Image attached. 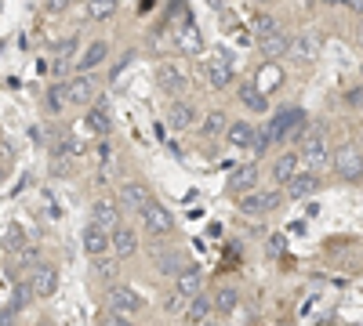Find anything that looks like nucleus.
I'll list each match as a JSON object with an SVG mask.
<instances>
[{
	"mask_svg": "<svg viewBox=\"0 0 363 326\" xmlns=\"http://www.w3.org/2000/svg\"><path fill=\"white\" fill-rule=\"evenodd\" d=\"M301 160H306V170H320L323 163H330V145H327V134L323 127H313L306 134V141H301Z\"/></svg>",
	"mask_w": 363,
	"mask_h": 326,
	"instance_id": "nucleus-1",
	"label": "nucleus"
},
{
	"mask_svg": "<svg viewBox=\"0 0 363 326\" xmlns=\"http://www.w3.org/2000/svg\"><path fill=\"white\" fill-rule=\"evenodd\" d=\"M330 163H335V174L345 177V182H359L363 177V153L356 145H342L338 153H330Z\"/></svg>",
	"mask_w": 363,
	"mask_h": 326,
	"instance_id": "nucleus-2",
	"label": "nucleus"
},
{
	"mask_svg": "<svg viewBox=\"0 0 363 326\" xmlns=\"http://www.w3.org/2000/svg\"><path fill=\"white\" fill-rule=\"evenodd\" d=\"M138 308H142V298H138L131 286H109V293H106V312H113V315H120V319H131Z\"/></svg>",
	"mask_w": 363,
	"mask_h": 326,
	"instance_id": "nucleus-3",
	"label": "nucleus"
},
{
	"mask_svg": "<svg viewBox=\"0 0 363 326\" xmlns=\"http://www.w3.org/2000/svg\"><path fill=\"white\" fill-rule=\"evenodd\" d=\"M142 225H145L149 235H167V232L174 228V218H171L167 206H160V203L153 199V203H149L145 211H142Z\"/></svg>",
	"mask_w": 363,
	"mask_h": 326,
	"instance_id": "nucleus-4",
	"label": "nucleus"
},
{
	"mask_svg": "<svg viewBox=\"0 0 363 326\" xmlns=\"http://www.w3.org/2000/svg\"><path fill=\"white\" fill-rule=\"evenodd\" d=\"M157 87H160V91H167V95H182V91H189V76H186V69H182V66L164 62L157 69Z\"/></svg>",
	"mask_w": 363,
	"mask_h": 326,
	"instance_id": "nucleus-5",
	"label": "nucleus"
},
{
	"mask_svg": "<svg viewBox=\"0 0 363 326\" xmlns=\"http://www.w3.org/2000/svg\"><path fill=\"white\" fill-rule=\"evenodd\" d=\"M153 203V196H149V189L142 182H128V185H120V206L131 214H142L145 206Z\"/></svg>",
	"mask_w": 363,
	"mask_h": 326,
	"instance_id": "nucleus-6",
	"label": "nucleus"
},
{
	"mask_svg": "<svg viewBox=\"0 0 363 326\" xmlns=\"http://www.w3.org/2000/svg\"><path fill=\"white\" fill-rule=\"evenodd\" d=\"M280 206V192H244V199H240V211L244 214H265V211H277Z\"/></svg>",
	"mask_w": 363,
	"mask_h": 326,
	"instance_id": "nucleus-7",
	"label": "nucleus"
},
{
	"mask_svg": "<svg viewBox=\"0 0 363 326\" xmlns=\"http://www.w3.org/2000/svg\"><path fill=\"white\" fill-rule=\"evenodd\" d=\"M26 276H29V286H33L37 298H51L55 286H58V276H55L51 264H33V269H29Z\"/></svg>",
	"mask_w": 363,
	"mask_h": 326,
	"instance_id": "nucleus-8",
	"label": "nucleus"
},
{
	"mask_svg": "<svg viewBox=\"0 0 363 326\" xmlns=\"http://www.w3.org/2000/svg\"><path fill=\"white\" fill-rule=\"evenodd\" d=\"M66 91H69V105H87L91 98H95V76L77 73L73 80H66Z\"/></svg>",
	"mask_w": 363,
	"mask_h": 326,
	"instance_id": "nucleus-9",
	"label": "nucleus"
},
{
	"mask_svg": "<svg viewBox=\"0 0 363 326\" xmlns=\"http://www.w3.org/2000/svg\"><path fill=\"white\" fill-rule=\"evenodd\" d=\"M313 192H320L316 170H298L291 182H287V196H291V199H306V196H313Z\"/></svg>",
	"mask_w": 363,
	"mask_h": 326,
	"instance_id": "nucleus-10",
	"label": "nucleus"
},
{
	"mask_svg": "<svg viewBox=\"0 0 363 326\" xmlns=\"http://www.w3.org/2000/svg\"><path fill=\"white\" fill-rule=\"evenodd\" d=\"M207 83H211V87H229V83H233V66H229V54H225V51H218L215 58H211Z\"/></svg>",
	"mask_w": 363,
	"mask_h": 326,
	"instance_id": "nucleus-11",
	"label": "nucleus"
},
{
	"mask_svg": "<svg viewBox=\"0 0 363 326\" xmlns=\"http://www.w3.org/2000/svg\"><path fill=\"white\" fill-rule=\"evenodd\" d=\"M91 221L102 225L106 232H113V228L120 225V203H113V199H99L95 206H91Z\"/></svg>",
	"mask_w": 363,
	"mask_h": 326,
	"instance_id": "nucleus-12",
	"label": "nucleus"
},
{
	"mask_svg": "<svg viewBox=\"0 0 363 326\" xmlns=\"http://www.w3.org/2000/svg\"><path fill=\"white\" fill-rule=\"evenodd\" d=\"M196 124V109H193V102H171V112H167V127H174V131H189Z\"/></svg>",
	"mask_w": 363,
	"mask_h": 326,
	"instance_id": "nucleus-13",
	"label": "nucleus"
},
{
	"mask_svg": "<svg viewBox=\"0 0 363 326\" xmlns=\"http://www.w3.org/2000/svg\"><path fill=\"white\" fill-rule=\"evenodd\" d=\"M109 58V44L106 40H91L87 51L80 54V62H77V73H91V69H99L102 62Z\"/></svg>",
	"mask_w": 363,
	"mask_h": 326,
	"instance_id": "nucleus-14",
	"label": "nucleus"
},
{
	"mask_svg": "<svg viewBox=\"0 0 363 326\" xmlns=\"http://www.w3.org/2000/svg\"><path fill=\"white\" fill-rule=\"evenodd\" d=\"M84 250H87L91 257L109 254V232H106L102 225H95V221H91V225L84 228Z\"/></svg>",
	"mask_w": 363,
	"mask_h": 326,
	"instance_id": "nucleus-15",
	"label": "nucleus"
},
{
	"mask_svg": "<svg viewBox=\"0 0 363 326\" xmlns=\"http://www.w3.org/2000/svg\"><path fill=\"white\" fill-rule=\"evenodd\" d=\"M225 138H229V145H236V149H251L255 138H258V127L247 124V120H236V124L225 127Z\"/></svg>",
	"mask_w": 363,
	"mask_h": 326,
	"instance_id": "nucleus-16",
	"label": "nucleus"
},
{
	"mask_svg": "<svg viewBox=\"0 0 363 326\" xmlns=\"http://www.w3.org/2000/svg\"><path fill=\"white\" fill-rule=\"evenodd\" d=\"M301 120H306V116H301L298 109H284L280 116H277V120H272L265 131H269V141H280V138H287L291 134V127L294 124H301Z\"/></svg>",
	"mask_w": 363,
	"mask_h": 326,
	"instance_id": "nucleus-17",
	"label": "nucleus"
},
{
	"mask_svg": "<svg viewBox=\"0 0 363 326\" xmlns=\"http://www.w3.org/2000/svg\"><path fill=\"white\" fill-rule=\"evenodd\" d=\"M109 250H113L116 257H131V254L138 250V240H135V232H131V228H120V225H116V228L109 232Z\"/></svg>",
	"mask_w": 363,
	"mask_h": 326,
	"instance_id": "nucleus-18",
	"label": "nucleus"
},
{
	"mask_svg": "<svg viewBox=\"0 0 363 326\" xmlns=\"http://www.w3.org/2000/svg\"><path fill=\"white\" fill-rule=\"evenodd\" d=\"M33 264H40V250L33 247V243H26V247H18V250H11V276L18 272V276H26Z\"/></svg>",
	"mask_w": 363,
	"mask_h": 326,
	"instance_id": "nucleus-19",
	"label": "nucleus"
},
{
	"mask_svg": "<svg viewBox=\"0 0 363 326\" xmlns=\"http://www.w3.org/2000/svg\"><path fill=\"white\" fill-rule=\"evenodd\" d=\"M298 167H301V156H298V153H284L277 163H272V182H277V185H287L291 177L298 174Z\"/></svg>",
	"mask_w": 363,
	"mask_h": 326,
	"instance_id": "nucleus-20",
	"label": "nucleus"
},
{
	"mask_svg": "<svg viewBox=\"0 0 363 326\" xmlns=\"http://www.w3.org/2000/svg\"><path fill=\"white\" fill-rule=\"evenodd\" d=\"M258 47H262V54H265V58H284V54H291V37H284L280 29H277V33L262 37V40H258Z\"/></svg>",
	"mask_w": 363,
	"mask_h": 326,
	"instance_id": "nucleus-21",
	"label": "nucleus"
},
{
	"mask_svg": "<svg viewBox=\"0 0 363 326\" xmlns=\"http://www.w3.org/2000/svg\"><path fill=\"white\" fill-rule=\"evenodd\" d=\"M211 312H215V305H211V298L200 290V293H193V298L186 301V312H182V315H186L189 322H203Z\"/></svg>",
	"mask_w": 363,
	"mask_h": 326,
	"instance_id": "nucleus-22",
	"label": "nucleus"
},
{
	"mask_svg": "<svg viewBox=\"0 0 363 326\" xmlns=\"http://www.w3.org/2000/svg\"><path fill=\"white\" fill-rule=\"evenodd\" d=\"M87 127L95 131V134H109V127H113V116H109V109H106V102L99 98V105L87 112Z\"/></svg>",
	"mask_w": 363,
	"mask_h": 326,
	"instance_id": "nucleus-23",
	"label": "nucleus"
},
{
	"mask_svg": "<svg viewBox=\"0 0 363 326\" xmlns=\"http://www.w3.org/2000/svg\"><path fill=\"white\" fill-rule=\"evenodd\" d=\"M33 298H37V293H33V286H29V276H18V279H15V290H11V305H8V308L22 312Z\"/></svg>",
	"mask_w": 363,
	"mask_h": 326,
	"instance_id": "nucleus-24",
	"label": "nucleus"
},
{
	"mask_svg": "<svg viewBox=\"0 0 363 326\" xmlns=\"http://www.w3.org/2000/svg\"><path fill=\"white\" fill-rule=\"evenodd\" d=\"M203 290V276L200 269H182L178 272V293H186V298H193V293Z\"/></svg>",
	"mask_w": 363,
	"mask_h": 326,
	"instance_id": "nucleus-25",
	"label": "nucleus"
},
{
	"mask_svg": "<svg viewBox=\"0 0 363 326\" xmlns=\"http://www.w3.org/2000/svg\"><path fill=\"white\" fill-rule=\"evenodd\" d=\"M277 18H272L269 11H255V18H251V37L255 40H262V37H269V33H277Z\"/></svg>",
	"mask_w": 363,
	"mask_h": 326,
	"instance_id": "nucleus-26",
	"label": "nucleus"
},
{
	"mask_svg": "<svg viewBox=\"0 0 363 326\" xmlns=\"http://www.w3.org/2000/svg\"><path fill=\"white\" fill-rule=\"evenodd\" d=\"M240 102H244V105H251L255 112H265V109H269V102H265V91H262V87H255V83H244V87H240Z\"/></svg>",
	"mask_w": 363,
	"mask_h": 326,
	"instance_id": "nucleus-27",
	"label": "nucleus"
},
{
	"mask_svg": "<svg viewBox=\"0 0 363 326\" xmlns=\"http://www.w3.org/2000/svg\"><path fill=\"white\" fill-rule=\"evenodd\" d=\"M200 33H196V25H182L178 29V51H186V54H200Z\"/></svg>",
	"mask_w": 363,
	"mask_h": 326,
	"instance_id": "nucleus-28",
	"label": "nucleus"
},
{
	"mask_svg": "<svg viewBox=\"0 0 363 326\" xmlns=\"http://www.w3.org/2000/svg\"><path fill=\"white\" fill-rule=\"evenodd\" d=\"M116 8H120V0H87V18L102 22V18L116 15Z\"/></svg>",
	"mask_w": 363,
	"mask_h": 326,
	"instance_id": "nucleus-29",
	"label": "nucleus"
},
{
	"mask_svg": "<svg viewBox=\"0 0 363 326\" xmlns=\"http://www.w3.org/2000/svg\"><path fill=\"white\" fill-rule=\"evenodd\" d=\"M233 189H240V192H251L255 185H258V167L251 163V167H240L236 174H233V182H229Z\"/></svg>",
	"mask_w": 363,
	"mask_h": 326,
	"instance_id": "nucleus-30",
	"label": "nucleus"
},
{
	"mask_svg": "<svg viewBox=\"0 0 363 326\" xmlns=\"http://www.w3.org/2000/svg\"><path fill=\"white\" fill-rule=\"evenodd\" d=\"M84 149V145L77 141V138H69V134H62V138H58L55 145H51V156H58V160H73L77 153Z\"/></svg>",
	"mask_w": 363,
	"mask_h": 326,
	"instance_id": "nucleus-31",
	"label": "nucleus"
},
{
	"mask_svg": "<svg viewBox=\"0 0 363 326\" xmlns=\"http://www.w3.org/2000/svg\"><path fill=\"white\" fill-rule=\"evenodd\" d=\"M66 105H69V91H66V80H58L48 91V112H62Z\"/></svg>",
	"mask_w": 363,
	"mask_h": 326,
	"instance_id": "nucleus-32",
	"label": "nucleus"
},
{
	"mask_svg": "<svg viewBox=\"0 0 363 326\" xmlns=\"http://www.w3.org/2000/svg\"><path fill=\"white\" fill-rule=\"evenodd\" d=\"M291 51H294L298 58H316V54H320V40L309 37V33H306V37H294V40H291Z\"/></svg>",
	"mask_w": 363,
	"mask_h": 326,
	"instance_id": "nucleus-33",
	"label": "nucleus"
},
{
	"mask_svg": "<svg viewBox=\"0 0 363 326\" xmlns=\"http://www.w3.org/2000/svg\"><path fill=\"white\" fill-rule=\"evenodd\" d=\"M225 127H229V120H225V112H207L203 116V134L207 138H218V134H225Z\"/></svg>",
	"mask_w": 363,
	"mask_h": 326,
	"instance_id": "nucleus-34",
	"label": "nucleus"
},
{
	"mask_svg": "<svg viewBox=\"0 0 363 326\" xmlns=\"http://www.w3.org/2000/svg\"><path fill=\"white\" fill-rule=\"evenodd\" d=\"M157 269H160L164 276H178L182 269H186V257H182V254H160V257H157Z\"/></svg>",
	"mask_w": 363,
	"mask_h": 326,
	"instance_id": "nucleus-35",
	"label": "nucleus"
},
{
	"mask_svg": "<svg viewBox=\"0 0 363 326\" xmlns=\"http://www.w3.org/2000/svg\"><path fill=\"white\" fill-rule=\"evenodd\" d=\"M211 305H215L222 315H229V312H236V305H240V293H236V290H218V298H211Z\"/></svg>",
	"mask_w": 363,
	"mask_h": 326,
	"instance_id": "nucleus-36",
	"label": "nucleus"
},
{
	"mask_svg": "<svg viewBox=\"0 0 363 326\" xmlns=\"http://www.w3.org/2000/svg\"><path fill=\"white\" fill-rule=\"evenodd\" d=\"M95 272H99V279H116V276H120L116 261H113L109 254H99V257H95Z\"/></svg>",
	"mask_w": 363,
	"mask_h": 326,
	"instance_id": "nucleus-37",
	"label": "nucleus"
},
{
	"mask_svg": "<svg viewBox=\"0 0 363 326\" xmlns=\"http://www.w3.org/2000/svg\"><path fill=\"white\" fill-rule=\"evenodd\" d=\"M69 66H73L69 58H55V66H51L48 73H51V76H58V80H66V76H69Z\"/></svg>",
	"mask_w": 363,
	"mask_h": 326,
	"instance_id": "nucleus-38",
	"label": "nucleus"
},
{
	"mask_svg": "<svg viewBox=\"0 0 363 326\" xmlns=\"http://www.w3.org/2000/svg\"><path fill=\"white\" fill-rule=\"evenodd\" d=\"M186 301H189L186 293H178V290H174L171 298H167V312H186Z\"/></svg>",
	"mask_w": 363,
	"mask_h": 326,
	"instance_id": "nucleus-39",
	"label": "nucleus"
},
{
	"mask_svg": "<svg viewBox=\"0 0 363 326\" xmlns=\"http://www.w3.org/2000/svg\"><path fill=\"white\" fill-rule=\"evenodd\" d=\"M77 44H80V40H77V37H66V40H62V44H58V47H55V54H58V58H69V54H73V51H77Z\"/></svg>",
	"mask_w": 363,
	"mask_h": 326,
	"instance_id": "nucleus-40",
	"label": "nucleus"
},
{
	"mask_svg": "<svg viewBox=\"0 0 363 326\" xmlns=\"http://www.w3.org/2000/svg\"><path fill=\"white\" fill-rule=\"evenodd\" d=\"M73 167H69V160H58V156H51V174H58V177H66Z\"/></svg>",
	"mask_w": 363,
	"mask_h": 326,
	"instance_id": "nucleus-41",
	"label": "nucleus"
},
{
	"mask_svg": "<svg viewBox=\"0 0 363 326\" xmlns=\"http://www.w3.org/2000/svg\"><path fill=\"white\" fill-rule=\"evenodd\" d=\"M18 247H26V235H22V228H11L8 232V250H18Z\"/></svg>",
	"mask_w": 363,
	"mask_h": 326,
	"instance_id": "nucleus-42",
	"label": "nucleus"
},
{
	"mask_svg": "<svg viewBox=\"0 0 363 326\" xmlns=\"http://www.w3.org/2000/svg\"><path fill=\"white\" fill-rule=\"evenodd\" d=\"M69 4H73V0H48V11L51 15H62V11H69Z\"/></svg>",
	"mask_w": 363,
	"mask_h": 326,
	"instance_id": "nucleus-43",
	"label": "nucleus"
},
{
	"mask_svg": "<svg viewBox=\"0 0 363 326\" xmlns=\"http://www.w3.org/2000/svg\"><path fill=\"white\" fill-rule=\"evenodd\" d=\"M102 326H131V322L120 319V315H113V312H106V315H102Z\"/></svg>",
	"mask_w": 363,
	"mask_h": 326,
	"instance_id": "nucleus-44",
	"label": "nucleus"
},
{
	"mask_svg": "<svg viewBox=\"0 0 363 326\" xmlns=\"http://www.w3.org/2000/svg\"><path fill=\"white\" fill-rule=\"evenodd\" d=\"M269 254H272V257L284 254V240H280V235H272V240H269Z\"/></svg>",
	"mask_w": 363,
	"mask_h": 326,
	"instance_id": "nucleus-45",
	"label": "nucleus"
},
{
	"mask_svg": "<svg viewBox=\"0 0 363 326\" xmlns=\"http://www.w3.org/2000/svg\"><path fill=\"white\" fill-rule=\"evenodd\" d=\"M15 322V308H4V312H0V326H11Z\"/></svg>",
	"mask_w": 363,
	"mask_h": 326,
	"instance_id": "nucleus-46",
	"label": "nucleus"
},
{
	"mask_svg": "<svg viewBox=\"0 0 363 326\" xmlns=\"http://www.w3.org/2000/svg\"><path fill=\"white\" fill-rule=\"evenodd\" d=\"M349 105H356V109H363V87H359V91H352V95H349Z\"/></svg>",
	"mask_w": 363,
	"mask_h": 326,
	"instance_id": "nucleus-47",
	"label": "nucleus"
},
{
	"mask_svg": "<svg viewBox=\"0 0 363 326\" xmlns=\"http://www.w3.org/2000/svg\"><path fill=\"white\" fill-rule=\"evenodd\" d=\"M95 153H99V160H109V145H106V141H99V149H95Z\"/></svg>",
	"mask_w": 363,
	"mask_h": 326,
	"instance_id": "nucleus-48",
	"label": "nucleus"
},
{
	"mask_svg": "<svg viewBox=\"0 0 363 326\" xmlns=\"http://www.w3.org/2000/svg\"><path fill=\"white\" fill-rule=\"evenodd\" d=\"M345 4H349L352 11H359V15H363V0H345Z\"/></svg>",
	"mask_w": 363,
	"mask_h": 326,
	"instance_id": "nucleus-49",
	"label": "nucleus"
},
{
	"mask_svg": "<svg viewBox=\"0 0 363 326\" xmlns=\"http://www.w3.org/2000/svg\"><path fill=\"white\" fill-rule=\"evenodd\" d=\"M323 4H335L338 8V4H345V0H323Z\"/></svg>",
	"mask_w": 363,
	"mask_h": 326,
	"instance_id": "nucleus-50",
	"label": "nucleus"
},
{
	"mask_svg": "<svg viewBox=\"0 0 363 326\" xmlns=\"http://www.w3.org/2000/svg\"><path fill=\"white\" fill-rule=\"evenodd\" d=\"M359 44H363V29H359Z\"/></svg>",
	"mask_w": 363,
	"mask_h": 326,
	"instance_id": "nucleus-51",
	"label": "nucleus"
},
{
	"mask_svg": "<svg viewBox=\"0 0 363 326\" xmlns=\"http://www.w3.org/2000/svg\"><path fill=\"white\" fill-rule=\"evenodd\" d=\"M258 4H269V0H258Z\"/></svg>",
	"mask_w": 363,
	"mask_h": 326,
	"instance_id": "nucleus-52",
	"label": "nucleus"
},
{
	"mask_svg": "<svg viewBox=\"0 0 363 326\" xmlns=\"http://www.w3.org/2000/svg\"><path fill=\"white\" fill-rule=\"evenodd\" d=\"M359 76H363V66H359Z\"/></svg>",
	"mask_w": 363,
	"mask_h": 326,
	"instance_id": "nucleus-53",
	"label": "nucleus"
}]
</instances>
